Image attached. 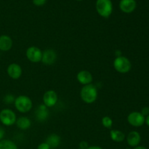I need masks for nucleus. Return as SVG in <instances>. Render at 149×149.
<instances>
[{"label":"nucleus","instance_id":"a878e982","mask_svg":"<svg viewBox=\"0 0 149 149\" xmlns=\"http://www.w3.org/2000/svg\"><path fill=\"white\" fill-rule=\"evenodd\" d=\"M4 134H5L4 130L1 127H0V141L3 140V138L4 137Z\"/></svg>","mask_w":149,"mask_h":149},{"label":"nucleus","instance_id":"9b49d317","mask_svg":"<svg viewBox=\"0 0 149 149\" xmlns=\"http://www.w3.org/2000/svg\"><path fill=\"white\" fill-rule=\"evenodd\" d=\"M7 72L10 78L13 79H19L21 77L23 70H22L21 66L20 65L13 63L10 64L8 65Z\"/></svg>","mask_w":149,"mask_h":149},{"label":"nucleus","instance_id":"412c9836","mask_svg":"<svg viewBox=\"0 0 149 149\" xmlns=\"http://www.w3.org/2000/svg\"><path fill=\"white\" fill-rule=\"evenodd\" d=\"M32 1L34 5L37 6V7H41L47 2V0H32Z\"/></svg>","mask_w":149,"mask_h":149},{"label":"nucleus","instance_id":"bb28decb","mask_svg":"<svg viewBox=\"0 0 149 149\" xmlns=\"http://www.w3.org/2000/svg\"><path fill=\"white\" fill-rule=\"evenodd\" d=\"M87 149H103V148L100 146H89Z\"/></svg>","mask_w":149,"mask_h":149},{"label":"nucleus","instance_id":"0eeeda50","mask_svg":"<svg viewBox=\"0 0 149 149\" xmlns=\"http://www.w3.org/2000/svg\"><path fill=\"white\" fill-rule=\"evenodd\" d=\"M145 116L141 112L133 111L127 116V122L133 127H141L145 123Z\"/></svg>","mask_w":149,"mask_h":149},{"label":"nucleus","instance_id":"6e6552de","mask_svg":"<svg viewBox=\"0 0 149 149\" xmlns=\"http://www.w3.org/2000/svg\"><path fill=\"white\" fill-rule=\"evenodd\" d=\"M58 94L55 90H47L43 95V104L47 108L53 107L58 102Z\"/></svg>","mask_w":149,"mask_h":149},{"label":"nucleus","instance_id":"7ed1b4c3","mask_svg":"<svg viewBox=\"0 0 149 149\" xmlns=\"http://www.w3.org/2000/svg\"><path fill=\"white\" fill-rule=\"evenodd\" d=\"M15 107L20 113H27L31 110L33 103L31 99L26 95H19L15 99Z\"/></svg>","mask_w":149,"mask_h":149},{"label":"nucleus","instance_id":"20e7f679","mask_svg":"<svg viewBox=\"0 0 149 149\" xmlns=\"http://www.w3.org/2000/svg\"><path fill=\"white\" fill-rule=\"evenodd\" d=\"M113 68L117 72L121 74H126L129 72L132 68L130 61L125 56H117L113 61Z\"/></svg>","mask_w":149,"mask_h":149},{"label":"nucleus","instance_id":"ddd939ff","mask_svg":"<svg viewBox=\"0 0 149 149\" xmlns=\"http://www.w3.org/2000/svg\"><path fill=\"white\" fill-rule=\"evenodd\" d=\"M49 116V111L45 105L41 104L38 106L36 111V119L38 122H43L47 119Z\"/></svg>","mask_w":149,"mask_h":149},{"label":"nucleus","instance_id":"c85d7f7f","mask_svg":"<svg viewBox=\"0 0 149 149\" xmlns=\"http://www.w3.org/2000/svg\"><path fill=\"white\" fill-rule=\"evenodd\" d=\"M133 149H147V148L144 146H138L135 147Z\"/></svg>","mask_w":149,"mask_h":149},{"label":"nucleus","instance_id":"4be33fe9","mask_svg":"<svg viewBox=\"0 0 149 149\" xmlns=\"http://www.w3.org/2000/svg\"><path fill=\"white\" fill-rule=\"evenodd\" d=\"M15 97L14 96L12 95H6V97H4V101L7 103H13V102L15 101Z\"/></svg>","mask_w":149,"mask_h":149},{"label":"nucleus","instance_id":"b1692460","mask_svg":"<svg viewBox=\"0 0 149 149\" xmlns=\"http://www.w3.org/2000/svg\"><path fill=\"white\" fill-rule=\"evenodd\" d=\"M141 114L143 116H147L149 115V108L148 107H144L141 110Z\"/></svg>","mask_w":149,"mask_h":149},{"label":"nucleus","instance_id":"dca6fc26","mask_svg":"<svg viewBox=\"0 0 149 149\" xmlns=\"http://www.w3.org/2000/svg\"><path fill=\"white\" fill-rule=\"evenodd\" d=\"M17 127L21 130H26L31 126V121L26 116H20L17 119L15 122Z\"/></svg>","mask_w":149,"mask_h":149},{"label":"nucleus","instance_id":"f3484780","mask_svg":"<svg viewBox=\"0 0 149 149\" xmlns=\"http://www.w3.org/2000/svg\"><path fill=\"white\" fill-rule=\"evenodd\" d=\"M61 142V137L55 133H52L49 135L46 139V143L49 146L50 148H56L57 147L59 146Z\"/></svg>","mask_w":149,"mask_h":149},{"label":"nucleus","instance_id":"39448f33","mask_svg":"<svg viewBox=\"0 0 149 149\" xmlns=\"http://www.w3.org/2000/svg\"><path fill=\"white\" fill-rule=\"evenodd\" d=\"M16 120V114L11 109H4L0 111V121L5 126H12L15 124Z\"/></svg>","mask_w":149,"mask_h":149},{"label":"nucleus","instance_id":"7c9ffc66","mask_svg":"<svg viewBox=\"0 0 149 149\" xmlns=\"http://www.w3.org/2000/svg\"><path fill=\"white\" fill-rule=\"evenodd\" d=\"M126 149H131V148H127Z\"/></svg>","mask_w":149,"mask_h":149},{"label":"nucleus","instance_id":"1a4fd4ad","mask_svg":"<svg viewBox=\"0 0 149 149\" xmlns=\"http://www.w3.org/2000/svg\"><path fill=\"white\" fill-rule=\"evenodd\" d=\"M57 57L58 55L55 50L52 49H45L44 52H42V62L47 65H53L56 62Z\"/></svg>","mask_w":149,"mask_h":149},{"label":"nucleus","instance_id":"c756f323","mask_svg":"<svg viewBox=\"0 0 149 149\" xmlns=\"http://www.w3.org/2000/svg\"><path fill=\"white\" fill-rule=\"evenodd\" d=\"M77 1H83V0H77Z\"/></svg>","mask_w":149,"mask_h":149},{"label":"nucleus","instance_id":"a211bd4d","mask_svg":"<svg viewBox=\"0 0 149 149\" xmlns=\"http://www.w3.org/2000/svg\"><path fill=\"white\" fill-rule=\"evenodd\" d=\"M110 137L112 141L116 143L122 142L125 139V133L118 130H111L110 131Z\"/></svg>","mask_w":149,"mask_h":149},{"label":"nucleus","instance_id":"2eb2a0df","mask_svg":"<svg viewBox=\"0 0 149 149\" xmlns=\"http://www.w3.org/2000/svg\"><path fill=\"white\" fill-rule=\"evenodd\" d=\"M13 39L7 35L0 36V50L7 52L13 47Z\"/></svg>","mask_w":149,"mask_h":149},{"label":"nucleus","instance_id":"aec40b11","mask_svg":"<svg viewBox=\"0 0 149 149\" xmlns=\"http://www.w3.org/2000/svg\"><path fill=\"white\" fill-rule=\"evenodd\" d=\"M102 125L104 127L107 128V129H111L113 126V120L111 119V118L109 117L108 116H105L102 118Z\"/></svg>","mask_w":149,"mask_h":149},{"label":"nucleus","instance_id":"423d86ee","mask_svg":"<svg viewBox=\"0 0 149 149\" xmlns=\"http://www.w3.org/2000/svg\"><path fill=\"white\" fill-rule=\"evenodd\" d=\"M26 56L29 61L37 63L42 61V51L36 46H31L26 49Z\"/></svg>","mask_w":149,"mask_h":149},{"label":"nucleus","instance_id":"393cba45","mask_svg":"<svg viewBox=\"0 0 149 149\" xmlns=\"http://www.w3.org/2000/svg\"><path fill=\"white\" fill-rule=\"evenodd\" d=\"M89 147L88 143L86 142V141H83L81 142H80L79 143V148L80 149H87Z\"/></svg>","mask_w":149,"mask_h":149},{"label":"nucleus","instance_id":"4468645a","mask_svg":"<svg viewBox=\"0 0 149 149\" xmlns=\"http://www.w3.org/2000/svg\"><path fill=\"white\" fill-rule=\"evenodd\" d=\"M141 141V137L137 131H131L127 136V142L130 147H136L139 145Z\"/></svg>","mask_w":149,"mask_h":149},{"label":"nucleus","instance_id":"f257e3e1","mask_svg":"<svg viewBox=\"0 0 149 149\" xmlns=\"http://www.w3.org/2000/svg\"><path fill=\"white\" fill-rule=\"evenodd\" d=\"M81 100L87 104L94 103L97 98V90L93 84L84 85L80 91Z\"/></svg>","mask_w":149,"mask_h":149},{"label":"nucleus","instance_id":"f03ea898","mask_svg":"<svg viewBox=\"0 0 149 149\" xmlns=\"http://www.w3.org/2000/svg\"><path fill=\"white\" fill-rule=\"evenodd\" d=\"M95 8L99 15L104 18H108L113 12V4L111 0H97Z\"/></svg>","mask_w":149,"mask_h":149},{"label":"nucleus","instance_id":"9d476101","mask_svg":"<svg viewBox=\"0 0 149 149\" xmlns=\"http://www.w3.org/2000/svg\"><path fill=\"white\" fill-rule=\"evenodd\" d=\"M119 9L123 13L129 14L136 9L137 3L135 0H121L119 1Z\"/></svg>","mask_w":149,"mask_h":149},{"label":"nucleus","instance_id":"f8f14e48","mask_svg":"<svg viewBox=\"0 0 149 149\" xmlns=\"http://www.w3.org/2000/svg\"><path fill=\"white\" fill-rule=\"evenodd\" d=\"M77 81L84 86L92 84L93 80V77L91 73L88 71H86V70L80 71L77 74Z\"/></svg>","mask_w":149,"mask_h":149},{"label":"nucleus","instance_id":"5701e85b","mask_svg":"<svg viewBox=\"0 0 149 149\" xmlns=\"http://www.w3.org/2000/svg\"><path fill=\"white\" fill-rule=\"evenodd\" d=\"M37 149H51V148L50 147H49V146L48 145L46 142H44V143H40L39 146H38Z\"/></svg>","mask_w":149,"mask_h":149},{"label":"nucleus","instance_id":"cd10ccee","mask_svg":"<svg viewBox=\"0 0 149 149\" xmlns=\"http://www.w3.org/2000/svg\"><path fill=\"white\" fill-rule=\"evenodd\" d=\"M145 122L146 123V125L149 127V115L146 116V118L145 119Z\"/></svg>","mask_w":149,"mask_h":149},{"label":"nucleus","instance_id":"6ab92c4d","mask_svg":"<svg viewBox=\"0 0 149 149\" xmlns=\"http://www.w3.org/2000/svg\"><path fill=\"white\" fill-rule=\"evenodd\" d=\"M0 149H18L17 145L10 140L0 141Z\"/></svg>","mask_w":149,"mask_h":149}]
</instances>
